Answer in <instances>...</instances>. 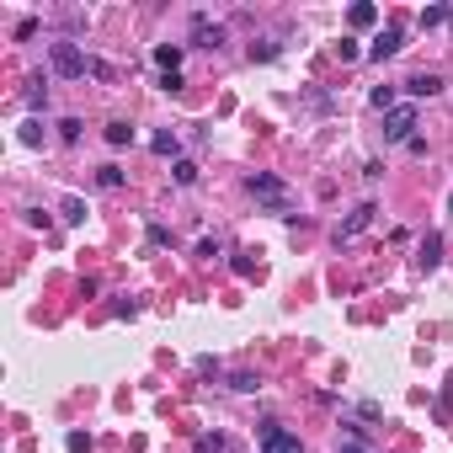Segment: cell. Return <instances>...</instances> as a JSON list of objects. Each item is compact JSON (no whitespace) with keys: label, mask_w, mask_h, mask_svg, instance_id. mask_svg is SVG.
<instances>
[{"label":"cell","mask_w":453,"mask_h":453,"mask_svg":"<svg viewBox=\"0 0 453 453\" xmlns=\"http://www.w3.org/2000/svg\"><path fill=\"white\" fill-rule=\"evenodd\" d=\"M171 176H176V187H198V160H171Z\"/></svg>","instance_id":"obj_12"},{"label":"cell","mask_w":453,"mask_h":453,"mask_svg":"<svg viewBox=\"0 0 453 453\" xmlns=\"http://www.w3.org/2000/svg\"><path fill=\"white\" fill-rule=\"evenodd\" d=\"M443 416H453V379H448V390H443Z\"/></svg>","instance_id":"obj_27"},{"label":"cell","mask_w":453,"mask_h":453,"mask_svg":"<svg viewBox=\"0 0 453 453\" xmlns=\"http://www.w3.org/2000/svg\"><path fill=\"white\" fill-rule=\"evenodd\" d=\"M347 21H352V27H373V21H379V11H373V6H352Z\"/></svg>","instance_id":"obj_17"},{"label":"cell","mask_w":453,"mask_h":453,"mask_svg":"<svg viewBox=\"0 0 453 453\" xmlns=\"http://www.w3.org/2000/svg\"><path fill=\"white\" fill-rule=\"evenodd\" d=\"M107 145H112V149L134 145V123H123V118H112V123H107Z\"/></svg>","instance_id":"obj_11"},{"label":"cell","mask_w":453,"mask_h":453,"mask_svg":"<svg viewBox=\"0 0 453 453\" xmlns=\"http://www.w3.org/2000/svg\"><path fill=\"white\" fill-rule=\"evenodd\" d=\"M448 208H453V198H448Z\"/></svg>","instance_id":"obj_28"},{"label":"cell","mask_w":453,"mask_h":453,"mask_svg":"<svg viewBox=\"0 0 453 453\" xmlns=\"http://www.w3.org/2000/svg\"><path fill=\"white\" fill-rule=\"evenodd\" d=\"M368 102L379 107V112H390V107H400V102H394V85H379V91H373Z\"/></svg>","instance_id":"obj_20"},{"label":"cell","mask_w":453,"mask_h":453,"mask_svg":"<svg viewBox=\"0 0 453 453\" xmlns=\"http://www.w3.org/2000/svg\"><path fill=\"white\" fill-rule=\"evenodd\" d=\"M149 149H155V155H171V160H176V149H182V139H176L171 128H160V134L149 139Z\"/></svg>","instance_id":"obj_14"},{"label":"cell","mask_w":453,"mask_h":453,"mask_svg":"<svg viewBox=\"0 0 453 453\" xmlns=\"http://www.w3.org/2000/svg\"><path fill=\"white\" fill-rule=\"evenodd\" d=\"M267 59H277V43H272V38L251 43V64H267Z\"/></svg>","instance_id":"obj_16"},{"label":"cell","mask_w":453,"mask_h":453,"mask_svg":"<svg viewBox=\"0 0 453 453\" xmlns=\"http://www.w3.org/2000/svg\"><path fill=\"white\" fill-rule=\"evenodd\" d=\"M91 75H96V81H118V70H112V64H102V59H91Z\"/></svg>","instance_id":"obj_24"},{"label":"cell","mask_w":453,"mask_h":453,"mask_svg":"<svg viewBox=\"0 0 453 453\" xmlns=\"http://www.w3.org/2000/svg\"><path fill=\"white\" fill-rule=\"evenodd\" d=\"M336 54H341V59H357L363 48H357V38H341V43H336Z\"/></svg>","instance_id":"obj_25"},{"label":"cell","mask_w":453,"mask_h":453,"mask_svg":"<svg viewBox=\"0 0 453 453\" xmlns=\"http://www.w3.org/2000/svg\"><path fill=\"white\" fill-rule=\"evenodd\" d=\"M48 64H54V75H64V81H85V75H91V59H85L75 43H48Z\"/></svg>","instance_id":"obj_2"},{"label":"cell","mask_w":453,"mask_h":453,"mask_svg":"<svg viewBox=\"0 0 453 453\" xmlns=\"http://www.w3.org/2000/svg\"><path fill=\"white\" fill-rule=\"evenodd\" d=\"M192 453H229V437L224 432H203L198 443H192Z\"/></svg>","instance_id":"obj_13"},{"label":"cell","mask_w":453,"mask_h":453,"mask_svg":"<svg viewBox=\"0 0 453 453\" xmlns=\"http://www.w3.org/2000/svg\"><path fill=\"white\" fill-rule=\"evenodd\" d=\"M59 139H70V145H75V139H81V118H64V123H59Z\"/></svg>","instance_id":"obj_23"},{"label":"cell","mask_w":453,"mask_h":453,"mask_svg":"<svg viewBox=\"0 0 453 453\" xmlns=\"http://www.w3.org/2000/svg\"><path fill=\"white\" fill-rule=\"evenodd\" d=\"M246 192L256 198V203H267V213H283V219H293V213H288V187L277 182V176L256 171V176H246Z\"/></svg>","instance_id":"obj_1"},{"label":"cell","mask_w":453,"mask_h":453,"mask_svg":"<svg viewBox=\"0 0 453 453\" xmlns=\"http://www.w3.org/2000/svg\"><path fill=\"white\" fill-rule=\"evenodd\" d=\"M64 219H70V224H81V219H85V203H81V198H64Z\"/></svg>","instance_id":"obj_22"},{"label":"cell","mask_w":453,"mask_h":453,"mask_svg":"<svg viewBox=\"0 0 453 453\" xmlns=\"http://www.w3.org/2000/svg\"><path fill=\"white\" fill-rule=\"evenodd\" d=\"M229 390H235V394H256V390H262V379H256V373H229Z\"/></svg>","instance_id":"obj_15"},{"label":"cell","mask_w":453,"mask_h":453,"mask_svg":"<svg viewBox=\"0 0 453 453\" xmlns=\"http://www.w3.org/2000/svg\"><path fill=\"white\" fill-rule=\"evenodd\" d=\"M405 91H411V96H443V75L421 70V75H411V81H405Z\"/></svg>","instance_id":"obj_10"},{"label":"cell","mask_w":453,"mask_h":453,"mask_svg":"<svg viewBox=\"0 0 453 453\" xmlns=\"http://www.w3.org/2000/svg\"><path fill=\"white\" fill-rule=\"evenodd\" d=\"M70 453H91V437H85V432H70Z\"/></svg>","instance_id":"obj_26"},{"label":"cell","mask_w":453,"mask_h":453,"mask_svg":"<svg viewBox=\"0 0 453 453\" xmlns=\"http://www.w3.org/2000/svg\"><path fill=\"white\" fill-rule=\"evenodd\" d=\"M437 262H443V235H427V240L416 246V267H421V272H432Z\"/></svg>","instance_id":"obj_9"},{"label":"cell","mask_w":453,"mask_h":453,"mask_svg":"<svg viewBox=\"0 0 453 453\" xmlns=\"http://www.w3.org/2000/svg\"><path fill=\"white\" fill-rule=\"evenodd\" d=\"M304 107H315V112H330L336 102H330L326 91H315V85H309V91H304Z\"/></svg>","instance_id":"obj_21"},{"label":"cell","mask_w":453,"mask_h":453,"mask_svg":"<svg viewBox=\"0 0 453 453\" xmlns=\"http://www.w3.org/2000/svg\"><path fill=\"white\" fill-rule=\"evenodd\" d=\"M400 48H405V32H400V27H384V32L368 43V59H373V64H384V59H394Z\"/></svg>","instance_id":"obj_6"},{"label":"cell","mask_w":453,"mask_h":453,"mask_svg":"<svg viewBox=\"0 0 453 453\" xmlns=\"http://www.w3.org/2000/svg\"><path fill=\"white\" fill-rule=\"evenodd\" d=\"M182 54H187V43H160L149 59L160 64V75H176V64H182Z\"/></svg>","instance_id":"obj_8"},{"label":"cell","mask_w":453,"mask_h":453,"mask_svg":"<svg viewBox=\"0 0 453 453\" xmlns=\"http://www.w3.org/2000/svg\"><path fill=\"white\" fill-rule=\"evenodd\" d=\"M96 187H107V192L123 187V171H118V165H102V171H96Z\"/></svg>","instance_id":"obj_19"},{"label":"cell","mask_w":453,"mask_h":453,"mask_svg":"<svg viewBox=\"0 0 453 453\" xmlns=\"http://www.w3.org/2000/svg\"><path fill=\"white\" fill-rule=\"evenodd\" d=\"M443 21H453L448 6H427V11H421V27H443Z\"/></svg>","instance_id":"obj_18"},{"label":"cell","mask_w":453,"mask_h":453,"mask_svg":"<svg viewBox=\"0 0 453 453\" xmlns=\"http://www.w3.org/2000/svg\"><path fill=\"white\" fill-rule=\"evenodd\" d=\"M192 48H213V54L224 48V27H219V21H208L203 11L192 17Z\"/></svg>","instance_id":"obj_5"},{"label":"cell","mask_w":453,"mask_h":453,"mask_svg":"<svg viewBox=\"0 0 453 453\" xmlns=\"http://www.w3.org/2000/svg\"><path fill=\"white\" fill-rule=\"evenodd\" d=\"M256 448H262V453H304V443H299V432H288V427L267 421V427H262V437H256Z\"/></svg>","instance_id":"obj_4"},{"label":"cell","mask_w":453,"mask_h":453,"mask_svg":"<svg viewBox=\"0 0 453 453\" xmlns=\"http://www.w3.org/2000/svg\"><path fill=\"white\" fill-rule=\"evenodd\" d=\"M373 213H379V208H373V203H357V208H352V213H347V219L336 224V246H341V240H352L357 229H368V224H373Z\"/></svg>","instance_id":"obj_7"},{"label":"cell","mask_w":453,"mask_h":453,"mask_svg":"<svg viewBox=\"0 0 453 453\" xmlns=\"http://www.w3.org/2000/svg\"><path fill=\"white\" fill-rule=\"evenodd\" d=\"M411 139H416V107L400 102L384 112V145H411Z\"/></svg>","instance_id":"obj_3"}]
</instances>
